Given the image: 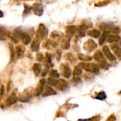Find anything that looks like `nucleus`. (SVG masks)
<instances>
[{
  "mask_svg": "<svg viewBox=\"0 0 121 121\" xmlns=\"http://www.w3.org/2000/svg\"><path fill=\"white\" fill-rule=\"evenodd\" d=\"M103 52L104 55L105 56V57H106L108 60H112V61H113V60H115L116 58H115V56L111 53V51H110L108 46H103Z\"/></svg>",
  "mask_w": 121,
  "mask_h": 121,
  "instance_id": "8",
  "label": "nucleus"
},
{
  "mask_svg": "<svg viewBox=\"0 0 121 121\" xmlns=\"http://www.w3.org/2000/svg\"><path fill=\"white\" fill-rule=\"evenodd\" d=\"M55 87L60 91H66V89L69 88V83L66 81L65 80L60 79V80H58Z\"/></svg>",
  "mask_w": 121,
  "mask_h": 121,
  "instance_id": "4",
  "label": "nucleus"
},
{
  "mask_svg": "<svg viewBox=\"0 0 121 121\" xmlns=\"http://www.w3.org/2000/svg\"><path fill=\"white\" fill-rule=\"evenodd\" d=\"M0 39H4V38H3L2 36H0Z\"/></svg>",
  "mask_w": 121,
  "mask_h": 121,
  "instance_id": "39",
  "label": "nucleus"
},
{
  "mask_svg": "<svg viewBox=\"0 0 121 121\" xmlns=\"http://www.w3.org/2000/svg\"><path fill=\"white\" fill-rule=\"evenodd\" d=\"M111 49L112 51L114 52V53L118 56V57H121V48L116 44H112L111 46Z\"/></svg>",
  "mask_w": 121,
  "mask_h": 121,
  "instance_id": "14",
  "label": "nucleus"
},
{
  "mask_svg": "<svg viewBox=\"0 0 121 121\" xmlns=\"http://www.w3.org/2000/svg\"><path fill=\"white\" fill-rule=\"evenodd\" d=\"M3 17V12L2 11H0V18Z\"/></svg>",
  "mask_w": 121,
  "mask_h": 121,
  "instance_id": "38",
  "label": "nucleus"
},
{
  "mask_svg": "<svg viewBox=\"0 0 121 121\" xmlns=\"http://www.w3.org/2000/svg\"><path fill=\"white\" fill-rule=\"evenodd\" d=\"M31 50L34 52H36L39 50V42L36 40V41H34L33 43H31Z\"/></svg>",
  "mask_w": 121,
  "mask_h": 121,
  "instance_id": "23",
  "label": "nucleus"
},
{
  "mask_svg": "<svg viewBox=\"0 0 121 121\" xmlns=\"http://www.w3.org/2000/svg\"><path fill=\"white\" fill-rule=\"evenodd\" d=\"M78 66L82 69H84L86 70V71H88V72H91V73H99V67L93 64V63H85V62H82V63H80L78 64Z\"/></svg>",
  "mask_w": 121,
  "mask_h": 121,
  "instance_id": "1",
  "label": "nucleus"
},
{
  "mask_svg": "<svg viewBox=\"0 0 121 121\" xmlns=\"http://www.w3.org/2000/svg\"><path fill=\"white\" fill-rule=\"evenodd\" d=\"M4 91V86H2V91H1V92H0V94H1V95H3Z\"/></svg>",
  "mask_w": 121,
  "mask_h": 121,
  "instance_id": "37",
  "label": "nucleus"
},
{
  "mask_svg": "<svg viewBox=\"0 0 121 121\" xmlns=\"http://www.w3.org/2000/svg\"><path fill=\"white\" fill-rule=\"evenodd\" d=\"M106 94L105 93L104 91H102V92H100L96 96H95V98L98 99V100H103L106 98Z\"/></svg>",
  "mask_w": 121,
  "mask_h": 121,
  "instance_id": "26",
  "label": "nucleus"
},
{
  "mask_svg": "<svg viewBox=\"0 0 121 121\" xmlns=\"http://www.w3.org/2000/svg\"><path fill=\"white\" fill-rule=\"evenodd\" d=\"M61 46L64 49H68L70 46V37L67 36L66 39H64L61 43Z\"/></svg>",
  "mask_w": 121,
  "mask_h": 121,
  "instance_id": "22",
  "label": "nucleus"
},
{
  "mask_svg": "<svg viewBox=\"0 0 121 121\" xmlns=\"http://www.w3.org/2000/svg\"><path fill=\"white\" fill-rule=\"evenodd\" d=\"M73 80H74V81L76 82V83H78V82L81 81V78H80L79 77H78V76H74Z\"/></svg>",
  "mask_w": 121,
  "mask_h": 121,
  "instance_id": "34",
  "label": "nucleus"
},
{
  "mask_svg": "<svg viewBox=\"0 0 121 121\" xmlns=\"http://www.w3.org/2000/svg\"><path fill=\"white\" fill-rule=\"evenodd\" d=\"M49 75H50L51 77L54 78H57L59 77V74H58V73L57 72V71H56V70H52V71L50 72Z\"/></svg>",
  "mask_w": 121,
  "mask_h": 121,
  "instance_id": "30",
  "label": "nucleus"
},
{
  "mask_svg": "<svg viewBox=\"0 0 121 121\" xmlns=\"http://www.w3.org/2000/svg\"><path fill=\"white\" fill-rule=\"evenodd\" d=\"M120 46H121V41H120Z\"/></svg>",
  "mask_w": 121,
  "mask_h": 121,
  "instance_id": "40",
  "label": "nucleus"
},
{
  "mask_svg": "<svg viewBox=\"0 0 121 121\" xmlns=\"http://www.w3.org/2000/svg\"><path fill=\"white\" fill-rule=\"evenodd\" d=\"M88 29V26L86 25H85L84 24H83L81 26H79L78 29V35L80 36V37H83L84 36L85 34H86V31Z\"/></svg>",
  "mask_w": 121,
  "mask_h": 121,
  "instance_id": "12",
  "label": "nucleus"
},
{
  "mask_svg": "<svg viewBox=\"0 0 121 121\" xmlns=\"http://www.w3.org/2000/svg\"><path fill=\"white\" fill-rule=\"evenodd\" d=\"M82 73V70L79 66H76L73 71V75L74 76H78Z\"/></svg>",
  "mask_w": 121,
  "mask_h": 121,
  "instance_id": "28",
  "label": "nucleus"
},
{
  "mask_svg": "<svg viewBox=\"0 0 121 121\" xmlns=\"http://www.w3.org/2000/svg\"><path fill=\"white\" fill-rule=\"evenodd\" d=\"M76 27L75 26H69L66 27V34L68 35V36L71 37V36H73L76 31Z\"/></svg>",
  "mask_w": 121,
  "mask_h": 121,
  "instance_id": "13",
  "label": "nucleus"
},
{
  "mask_svg": "<svg viewBox=\"0 0 121 121\" xmlns=\"http://www.w3.org/2000/svg\"><path fill=\"white\" fill-rule=\"evenodd\" d=\"M24 48H23L22 46H17V48H16V53H17V57L19 58H21L22 56H23V55H24Z\"/></svg>",
  "mask_w": 121,
  "mask_h": 121,
  "instance_id": "16",
  "label": "nucleus"
},
{
  "mask_svg": "<svg viewBox=\"0 0 121 121\" xmlns=\"http://www.w3.org/2000/svg\"><path fill=\"white\" fill-rule=\"evenodd\" d=\"M32 10L34 11V14L39 17H41L43 14V7L42 6V4H39V3H36L33 5L32 7Z\"/></svg>",
  "mask_w": 121,
  "mask_h": 121,
  "instance_id": "7",
  "label": "nucleus"
},
{
  "mask_svg": "<svg viewBox=\"0 0 121 121\" xmlns=\"http://www.w3.org/2000/svg\"><path fill=\"white\" fill-rule=\"evenodd\" d=\"M78 121H93V119L92 118H91V119H80V120H78Z\"/></svg>",
  "mask_w": 121,
  "mask_h": 121,
  "instance_id": "36",
  "label": "nucleus"
},
{
  "mask_svg": "<svg viewBox=\"0 0 121 121\" xmlns=\"http://www.w3.org/2000/svg\"><path fill=\"white\" fill-rule=\"evenodd\" d=\"M0 34H1L2 36H9V32L7 31V29L5 27L2 26H0Z\"/></svg>",
  "mask_w": 121,
  "mask_h": 121,
  "instance_id": "25",
  "label": "nucleus"
},
{
  "mask_svg": "<svg viewBox=\"0 0 121 121\" xmlns=\"http://www.w3.org/2000/svg\"><path fill=\"white\" fill-rule=\"evenodd\" d=\"M57 81H58V80H56V79H55L54 78H52V77L48 78V80H47V83H48V85L52 86H55Z\"/></svg>",
  "mask_w": 121,
  "mask_h": 121,
  "instance_id": "27",
  "label": "nucleus"
},
{
  "mask_svg": "<svg viewBox=\"0 0 121 121\" xmlns=\"http://www.w3.org/2000/svg\"><path fill=\"white\" fill-rule=\"evenodd\" d=\"M110 31L115 34H118L120 33V29L119 27H112Z\"/></svg>",
  "mask_w": 121,
  "mask_h": 121,
  "instance_id": "31",
  "label": "nucleus"
},
{
  "mask_svg": "<svg viewBox=\"0 0 121 121\" xmlns=\"http://www.w3.org/2000/svg\"><path fill=\"white\" fill-rule=\"evenodd\" d=\"M97 47V44L96 43L93 41L92 39H89L88 40L83 46V48L86 51H88V52H91L92 51H93L95 48Z\"/></svg>",
  "mask_w": 121,
  "mask_h": 121,
  "instance_id": "5",
  "label": "nucleus"
},
{
  "mask_svg": "<svg viewBox=\"0 0 121 121\" xmlns=\"http://www.w3.org/2000/svg\"><path fill=\"white\" fill-rule=\"evenodd\" d=\"M93 58L98 63H105L106 62V60H105L103 54L102 53V52L100 51H97L94 53Z\"/></svg>",
  "mask_w": 121,
  "mask_h": 121,
  "instance_id": "9",
  "label": "nucleus"
},
{
  "mask_svg": "<svg viewBox=\"0 0 121 121\" xmlns=\"http://www.w3.org/2000/svg\"><path fill=\"white\" fill-rule=\"evenodd\" d=\"M45 91H43V94L42 95L43 97H46V96H49V95H56V92L55 90H53L51 87L47 86L45 88Z\"/></svg>",
  "mask_w": 121,
  "mask_h": 121,
  "instance_id": "10",
  "label": "nucleus"
},
{
  "mask_svg": "<svg viewBox=\"0 0 121 121\" xmlns=\"http://www.w3.org/2000/svg\"><path fill=\"white\" fill-rule=\"evenodd\" d=\"M45 86H46V80L45 79H41L40 80L36 88V91H35V95L36 96H39L41 94H42L44 88H45Z\"/></svg>",
  "mask_w": 121,
  "mask_h": 121,
  "instance_id": "6",
  "label": "nucleus"
},
{
  "mask_svg": "<svg viewBox=\"0 0 121 121\" xmlns=\"http://www.w3.org/2000/svg\"><path fill=\"white\" fill-rule=\"evenodd\" d=\"M9 48H10V51H11V58L12 60H14L15 59V54H16V51L13 47V46L9 43Z\"/></svg>",
  "mask_w": 121,
  "mask_h": 121,
  "instance_id": "29",
  "label": "nucleus"
},
{
  "mask_svg": "<svg viewBox=\"0 0 121 121\" xmlns=\"http://www.w3.org/2000/svg\"><path fill=\"white\" fill-rule=\"evenodd\" d=\"M45 65L47 66L48 67H52L53 64H52V61H51V56L50 53H47L46 55V62H45Z\"/></svg>",
  "mask_w": 121,
  "mask_h": 121,
  "instance_id": "21",
  "label": "nucleus"
},
{
  "mask_svg": "<svg viewBox=\"0 0 121 121\" xmlns=\"http://www.w3.org/2000/svg\"><path fill=\"white\" fill-rule=\"evenodd\" d=\"M108 32L105 31L101 36H100V40H99V44L100 45H103L104 43V42L106 41V38H107V35H108Z\"/></svg>",
  "mask_w": 121,
  "mask_h": 121,
  "instance_id": "24",
  "label": "nucleus"
},
{
  "mask_svg": "<svg viewBox=\"0 0 121 121\" xmlns=\"http://www.w3.org/2000/svg\"><path fill=\"white\" fill-rule=\"evenodd\" d=\"M120 38L118 36L116 35H109L108 37V41L109 43H113V42H118L120 41Z\"/></svg>",
  "mask_w": 121,
  "mask_h": 121,
  "instance_id": "19",
  "label": "nucleus"
},
{
  "mask_svg": "<svg viewBox=\"0 0 121 121\" xmlns=\"http://www.w3.org/2000/svg\"><path fill=\"white\" fill-rule=\"evenodd\" d=\"M21 39H22V41L24 45H28L31 41V37L27 34L24 33L22 34V36H21Z\"/></svg>",
  "mask_w": 121,
  "mask_h": 121,
  "instance_id": "17",
  "label": "nucleus"
},
{
  "mask_svg": "<svg viewBox=\"0 0 121 121\" xmlns=\"http://www.w3.org/2000/svg\"><path fill=\"white\" fill-rule=\"evenodd\" d=\"M67 56L69 57L68 58V59H69V60L70 62H71V63H73L74 61H76V59H75V58L71 54V53H68L67 54Z\"/></svg>",
  "mask_w": 121,
  "mask_h": 121,
  "instance_id": "32",
  "label": "nucleus"
},
{
  "mask_svg": "<svg viewBox=\"0 0 121 121\" xmlns=\"http://www.w3.org/2000/svg\"><path fill=\"white\" fill-rule=\"evenodd\" d=\"M17 100H18V99H17V96H16L14 94H12V95H11L8 98V99L6 100V105H8V106H10V105H12L16 103L17 101Z\"/></svg>",
  "mask_w": 121,
  "mask_h": 121,
  "instance_id": "11",
  "label": "nucleus"
},
{
  "mask_svg": "<svg viewBox=\"0 0 121 121\" xmlns=\"http://www.w3.org/2000/svg\"><path fill=\"white\" fill-rule=\"evenodd\" d=\"M36 59H37V60H39V61H40V62L42 61L43 60V55L40 53H38L36 54Z\"/></svg>",
  "mask_w": 121,
  "mask_h": 121,
  "instance_id": "33",
  "label": "nucleus"
},
{
  "mask_svg": "<svg viewBox=\"0 0 121 121\" xmlns=\"http://www.w3.org/2000/svg\"><path fill=\"white\" fill-rule=\"evenodd\" d=\"M41 66L40 64H35L33 66V71L36 76H38L39 75L41 72Z\"/></svg>",
  "mask_w": 121,
  "mask_h": 121,
  "instance_id": "18",
  "label": "nucleus"
},
{
  "mask_svg": "<svg viewBox=\"0 0 121 121\" xmlns=\"http://www.w3.org/2000/svg\"><path fill=\"white\" fill-rule=\"evenodd\" d=\"M88 35L93 38H98L100 36V32L97 29H93L88 31Z\"/></svg>",
  "mask_w": 121,
  "mask_h": 121,
  "instance_id": "15",
  "label": "nucleus"
},
{
  "mask_svg": "<svg viewBox=\"0 0 121 121\" xmlns=\"http://www.w3.org/2000/svg\"><path fill=\"white\" fill-rule=\"evenodd\" d=\"M30 8H28L27 7V6H25V11L24 12V14H26V13H29V12H30Z\"/></svg>",
  "mask_w": 121,
  "mask_h": 121,
  "instance_id": "35",
  "label": "nucleus"
},
{
  "mask_svg": "<svg viewBox=\"0 0 121 121\" xmlns=\"http://www.w3.org/2000/svg\"><path fill=\"white\" fill-rule=\"evenodd\" d=\"M60 71H61L62 76L64 77H65L66 78H69L71 76V73H72L71 70L66 64H61V65H60Z\"/></svg>",
  "mask_w": 121,
  "mask_h": 121,
  "instance_id": "3",
  "label": "nucleus"
},
{
  "mask_svg": "<svg viewBox=\"0 0 121 121\" xmlns=\"http://www.w3.org/2000/svg\"><path fill=\"white\" fill-rule=\"evenodd\" d=\"M78 58L79 60H83V61H90V60H92V57L86 56V55H84L83 53H78Z\"/></svg>",
  "mask_w": 121,
  "mask_h": 121,
  "instance_id": "20",
  "label": "nucleus"
},
{
  "mask_svg": "<svg viewBox=\"0 0 121 121\" xmlns=\"http://www.w3.org/2000/svg\"><path fill=\"white\" fill-rule=\"evenodd\" d=\"M47 34H48V30L46 27L43 24H41L39 26V29L36 32V38L41 41L44 39L46 37Z\"/></svg>",
  "mask_w": 121,
  "mask_h": 121,
  "instance_id": "2",
  "label": "nucleus"
}]
</instances>
